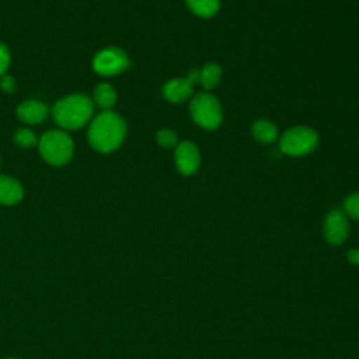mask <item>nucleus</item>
<instances>
[{
    "mask_svg": "<svg viewBox=\"0 0 359 359\" xmlns=\"http://www.w3.org/2000/svg\"><path fill=\"white\" fill-rule=\"evenodd\" d=\"M189 10L202 18L213 17L220 8V0H185Z\"/></svg>",
    "mask_w": 359,
    "mask_h": 359,
    "instance_id": "15",
    "label": "nucleus"
},
{
    "mask_svg": "<svg viewBox=\"0 0 359 359\" xmlns=\"http://www.w3.org/2000/svg\"><path fill=\"white\" fill-rule=\"evenodd\" d=\"M24 196V189L22 185L11 178V177H6V175H0V203L1 205H15L18 203Z\"/></svg>",
    "mask_w": 359,
    "mask_h": 359,
    "instance_id": "11",
    "label": "nucleus"
},
{
    "mask_svg": "<svg viewBox=\"0 0 359 359\" xmlns=\"http://www.w3.org/2000/svg\"><path fill=\"white\" fill-rule=\"evenodd\" d=\"M126 123L114 111L98 114L90 123L88 142L97 151L111 153L116 150L125 139Z\"/></svg>",
    "mask_w": 359,
    "mask_h": 359,
    "instance_id": "1",
    "label": "nucleus"
},
{
    "mask_svg": "<svg viewBox=\"0 0 359 359\" xmlns=\"http://www.w3.org/2000/svg\"><path fill=\"white\" fill-rule=\"evenodd\" d=\"M323 231L325 240L332 245L342 244L349 234V223L346 215L341 210H331L323 224Z\"/></svg>",
    "mask_w": 359,
    "mask_h": 359,
    "instance_id": "9",
    "label": "nucleus"
},
{
    "mask_svg": "<svg viewBox=\"0 0 359 359\" xmlns=\"http://www.w3.org/2000/svg\"><path fill=\"white\" fill-rule=\"evenodd\" d=\"M0 87L6 91V93H13L15 90V80L11 76H1L0 80Z\"/></svg>",
    "mask_w": 359,
    "mask_h": 359,
    "instance_id": "20",
    "label": "nucleus"
},
{
    "mask_svg": "<svg viewBox=\"0 0 359 359\" xmlns=\"http://www.w3.org/2000/svg\"><path fill=\"white\" fill-rule=\"evenodd\" d=\"M199 81V69H194L187 77L171 79L163 87V97L174 104L184 102L194 94V86Z\"/></svg>",
    "mask_w": 359,
    "mask_h": 359,
    "instance_id": "7",
    "label": "nucleus"
},
{
    "mask_svg": "<svg viewBox=\"0 0 359 359\" xmlns=\"http://www.w3.org/2000/svg\"><path fill=\"white\" fill-rule=\"evenodd\" d=\"M346 258H348V261H349L351 264L359 265V250H358V248L349 250L348 254H346Z\"/></svg>",
    "mask_w": 359,
    "mask_h": 359,
    "instance_id": "21",
    "label": "nucleus"
},
{
    "mask_svg": "<svg viewBox=\"0 0 359 359\" xmlns=\"http://www.w3.org/2000/svg\"><path fill=\"white\" fill-rule=\"evenodd\" d=\"M14 140L20 147L29 149L36 144V136L35 133L28 128H21L14 133Z\"/></svg>",
    "mask_w": 359,
    "mask_h": 359,
    "instance_id": "16",
    "label": "nucleus"
},
{
    "mask_svg": "<svg viewBox=\"0 0 359 359\" xmlns=\"http://www.w3.org/2000/svg\"><path fill=\"white\" fill-rule=\"evenodd\" d=\"M6 359H18V358H6Z\"/></svg>",
    "mask_w": 359,
    "mask_h": 359,
    "instance_id": "22",
    "label": "nucleus"
},
{
    "mask_svg": "<svg viewBox=\"0 0 359 359\" xmlns=\"http://www.w3.org/2000/svg\"><path fill=\"white\" fill-rule=\"evenodd\" d=\"M48 115V108L38 100H27L17 108V116L25 123H39Z\"/></svg>",
    "mask_w": 359,
    "mask_h": 359,
    "instance_id": "10",
    "label": "nucleus"
},
{
    "mask_svg": "<svg viewBox=\"0 0 359 359\" xmlns=\"http://www.w3.org/2000/svg\"><path fill=\"white\" fill-rule=\"evenodd\" d=\"M174 160L177 170L182 175H192L199 170L201 165V154L196 144L189 140L181 142L175 147Z\"/></svg>",
    "mask_w": 359,
    "mask_h": 359,
    "instance_id": "8",
    "label": "nucleus"
},
{
    "mask_svg": "<svg viewBox=\"0 0 359 359\" xmlns=\"http://www.w3.org/2000/svg\"><path fill=\"white\" fill-rule=\"evenodd\" d=\"M189 112L196 125L203 129L215 130L223 121V111L219 100L209 93H198L192 97Z\"/></svg>",
    "mask_w": 359,
    "mask_h": 359,
    "instance_id": "4",
    "label": "nucleus"
},
{
    "mask_svg": "<svg viewBox=\"0 0 359 359\" xmlns=\"http://www.w3.org/2000/svg\"><path fill=\"white\" fill-rule=\"evenodd\" d=\"M318 144V135L310 126L289 128L279 139L282 153L292 157H302L311 153Z\"/></svg>",
    "mask_w": 359,
    "mask_h": 359,
    "instance_id": "5",
    "label": "nucleus"
},
{
    "mask_svg": "<svg viewBox=\"0 0 359 359\" xmlns=\"http://www.w3.org/2000/svg\"><path fill=\"white\" fill-rule=\"evenodd\" d=\"M10 62H11V56H10L8 48L4 43H0V77L4 76V73L7 72Z\"/></svg>",
    "mask_w": 359,
    "mask_h": 359,
    "instance_id": "19",
    "label": "nucleus"
},
{
    "mask_svg": "<svg viewBox=\"0 0 359 359\" xmlns=\"http://www.w3.org/2000/svg\"><path fill=\"white\" fill-rule=\"evenodd\" d=\"M94 104L84 94H72L59 100L53 108L52 115L55 122L63 129H79L87 125L93 116Z\"/></svg>",
    "mask_w": 359,
    "mask_h": 359,
    "instance_id": "2",
    "label": "nucleus"
},
{
    "mask_svg": "<svg viewBox=\"0 0 359 359\" xmlns=\"http://www.w3.org/2000/svg\"><path fill=\"white\" fill-rule=\"evenodd\" d=\"M344 210L349 217L359 222V192H353L345 199Z\"/></svg>",
    "mask_w": 359,
    "mask_h": 359,
    "instance_id": "17",
    "label": "nucleus"
},
{
    "mask_svg": "<svg viewBox=\"0 0 359 359\" xmlns=\"http://www.w3.org/2000/svg\"><path fill=\"white\" fill-rule=\"evenodd\" d=\"M252 135L261 143H272L278 136L276 126L266 119H257L252 123Z\"/></svg>",
    "mask_w": 359,
    "mask_h": 359,
    "instance_id": "13",
    "label": "nucleus"
},
{
    "mask_svg": "<svg viewBox=\"0 0 359 359\" xmlns=\"http://www.w3.org/2000/svg\"><path fill=\"white\" fill-rule=\"evenodd\" d=\"M156 140L161 147L170 149L177 144V135L171 129H160L156 135Z\"/></svg>",
    "mask_w": 359,
    "mask_h": 359,
    "instance_id": "18",
    "label": "nucleus"
},
{
    "mask_svg": "<svg viewBox=\"0 0 359 359\" xmlns=\"http://www.w3.org/2000/svg\"><path fill=\"white\" fill-rule=\"evenodd\" d=\"M39 153L52 165H63L73 156V140L65 130H49L39 139Z\"/></svg>",
    "mask_w": 359,
    "mask_h": 359,
    "instance_id": "3",
    "label": "nucleus"
},
{
    "mask_svg": "<svg viewBox=\"0 0 359 359\" xmlns=\"http://www.w3.org/2000/svg\"><path fill=\"white\" fill-rule=\"evenodd\" d=\"M128 66V55L125 50L115 46L100 50L93 60V69L101 76H116L126 70Z\"/></svg>",
    "mask_w": 359,
    "mask_h": 359,
    "instance_id": "6",
    "label": "nucleus"
},
{
    "mask_svg": "<svg viewBox=\"0 0 359 359\" xmlns=\"http://www.w3.org/2000/svg\"><path fill=\"white\" fill-rule=\"evenodd\" d=\"M222 80V67L217 63H208L199 69V84L205 90H213Z\"/></svg>",
    "mask_w": 359,
    "mask_h": 359,
    "instance_id": "12",
    "label": "nucleus"
},
{
    "mask_svg": "<svg viewBox=\"0 0 359 359\" xmlns=\"http://www.w3.org/2000/svg\"><path fill=\"white\" fill-rule=\"evenodd\" d=\"M94 101L98 107L108 111L114 107L116 101V91L115 88L108 83H101L94 90Z\"/></svg>",
    "mask_w": 359,
    "mask_h": 359,
    "instance_id": "14",
    "label": "nucleus"
}]
</instances>
